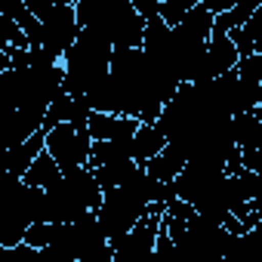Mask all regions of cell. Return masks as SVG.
Here are the masks:
<instances>
[{
    "label": "cell",
    "mask_w": 262,
    "mask_h": 262,
    "mask_svg": "<svg viewBox=\"0 0 262 262\" xmlns=\"http://www.w3.org/2000/svg\"><path fill=\"white\" fill-rule=\"evenodd\" d=\"M111 43L93 31V28H80V34L74 37V43L65 50L62 56V90L68 96H90L105 77H108V62H111Z\"/></svg>",
    "instance_id": "cell-3"
},
{
    "label": "cell",
    "mask_w": 262,
    "mask_h": 262,
    "mask_svg": "<svg viewBox=\"0 0 262 262\" xmlns=\"http://www.w3.org/2000/svg\"><path fill=\"white\" fill-rule=\"evenodd\" d=\"M198 4V0H161V10H158V16L173 28V25H179L182 22V16L191 10Z\"/></svg>",
    "instance_id": "cell-18"
},
{
    "label": "cell",
    "mask_w": 262,
    "mask_h": 262,
    "mask_svg": "<svg viewBox=\"0 0 262 262\" xmlns=\"http://www.w3.org/2000/svg\"><path fill=\"white\" fill-rule=\"evenodd\" d=\"M139 167H142V164H136L133 158H120V161H105V164L90 167V170H93V176H96L99 188L105 191V188H114V185L126 182L129 176H133V173L139 170Z\"/></svg>",
    "instance_id": "cell-13"
},
{
    "label": "cell",
    "mask_w": 262,
    "mask_h": 262,
    "mask_svg": "<svg viewBox=\"0 0 262 262\" xmlns=\"http://www.w3.org/2000/svg\"><path fill=\"white\" fill-rule=\"evenodd\" d=\"M234 71L244 83H262V53H250V56H241L234 62Z\"/></svg>",
    "instance_id": "cell-17"
},
{
    "label": "cell",
    "mask_w": 262,
    "mask_h": 262,
    "mask_svg": "<svg viewBox=\"0 0 262 262\" xmlns=\"http://www.w3.org/2000/svg\"><path fill=\"white\" fill-rule=\"evenodd\" d=\"M158 222L161 216L145 213L139 222L129 225L126 234H120L117 241H111L114 259H136V256H151L155 253V234H158Z\"/></svg>",
    "instance_id": "cell-8"
},
{
    "label": "cell",
    "mask_w": 262,
    "mask_h": 262,
    "mask_svg": "<svg viewBox=\"0 0 262 262\" xmlns=\"http://www.w3.org/2000/svg\"><path fill=\"white\" fill-rule=\"evenodd\" d=\"M237 59H241V56H237L231 37H228L225 31H216V28H213L210 37H207V47H204V59H201V65H198V71H194V77H191V83H207V80L225 74L228 68H234Z\"/></svg>",
    "instance_id": "cell-7"
},
{
    "label": "cell",
    "mask_w": 262,
    "mask_h": 262,
    "mask_svg": "<svg viewBox=\"0 0 262 262\" xmlns=\"http://www.w3.org/2000/svg\"><path fill=\"white\" fill-rule=\"evenodd\" d=\"M43 136H47V129L40 126V129H34L31 136H25L22 142L10 145V148H7V155H4V161H7V173L22 176V173L28 170V164L40 155V148H43Z\"/></svg>",
    "instance_id": "cell-10"
},
{
    "label": "cell",
    "mask_w": 262,
    "mask_h": 262,
    "mask_svg": "<svg viewBox=\"0 0 262 262\" xmlns=\"http://www.w3.org/2000/svg\"><path fill=\"white\" fill-rule=\"evenodd\" d=\"M50 237H53V222H28V228H25V244H31V247H37L40 253H43V247L50 244Z\"/></svg>",
    "instance_id": "cell-19"
},
{
    "label": "cell",
    "mask_w": 262,
    "mask_h": 262,
    "mask_svg": "<svg viewBox=\"0 0 262 262\" xmlns=\"http://www.w3.org/2000/svg\"><path fill=\"white\" fill-rule=\"evenodd\" d=\"M40 50L62 62L65 50L74 43V37L80 34V22H77V13H74V4L71 0H56V4L40 16Z\"/></svg>",
    "instance_id": "cell-5"
},
{
    "label": "cell",
    "mask_w": 262,
    "mask_h": 262,
    "mask_svg": "<svg viewBox=\"0 0 262 262\" xmlns=\"http://www.w3.org/2000/svg\"><path fill=\"white\" fill-rule=\"evenodd\" d=\"M59 176H62L59 164L53 161V155H50L47 148H40V155H37V158L28 164V170L22 173V182H25V185H37V188H47V185H53Z\"/></svg>",
    "instance_id": "cell-14"
},
{
    "label": "cell",
    "mask_w": 262,
    "mask_h": 262,
    "mask_svg": "<svg viewBox=\"0 0 262 262\" xmlns=\"http://www.w3.org/2000/svg\"><path fill=\"white\" fill-rule=\"evenodd\" d=\"M43 148L53 155V161L59 164V170H74V167H86L93 139H90L86 129L62 120V123H56V126L47 129Z\"/></svg>",
    "instance_id": "cell-6"
},
{
    "label": "cell",
    "mask_w": 262,
    "mask_h": 262,
    "mask_svg": "<svg viewBox=\"0 0 262 262\" xmlns=\"http://www.w3.org/2000/svg\"><path fill=\"white\" fill-rule=\"evenodd\" d=\"M182 28H188L191 34H198V37H210V31H213V13L201 4V0H198V4L182 16V22H179Z\"/></svg>",
    "instance_id": "cell-15"
},
{
    "label": "cell",
    "mask_w": 262,
    "mask_h": 262,
    "mask_svg": "<svg viewBox=\"0 0 262 262\" xmlns=\"http://www.w3.org/2000/svg\"><path fill=\"white\" fill-rule=\"evenodd\" d=\"M10 68V56H7V47L0 43V71H7Z\"/></svg>",
    "instance_id": "cell-22"
},
{
    "label": "cell",
    "mask_w": 262,
    "mask_h": 262,
    "mask_svg": "<svg viewBox=\"0 0 262 262\" xmlns=\"http://www.w3.org/2000/svg\"><path fill=\"white\" fill-rule=\"evenodd\" d=\"M71 117V96L59 86L56 90V96L50 99V105H47V114H43V129H50V126H56V123H62V120H68Z\"/></svg>",
    "instance_id": "cell-16"
},
{
    "label": "cell",
    "mask_w": 262,
    "mask_h": 262,
    "mask_svg": "<svg viewBox=\"0 0 262 262\" xmlns=\"http://www.w3.org/2000/svg\"><path fill=\"white\" fill-rule=\"evenodd\" d=\"M185 167V155L176 148V145H164L158 155H151L145 164H142V170L151 176V179H161V182H170V179H176V173Z\"/></svg>",
    "instance_id": "cell-12"
},
{
    "label": "cell",
    "mask_w": 262,
    "mask_h": 262,
    "mask_svg": "<svg viewBox=\"0 0 262 262\" xmlns=\"http://www.w3.org/2000/svg\"><path fill=\"white\" fill-rule=\"evenodd\" d=\"M164 145H167V136L161 133V129H158L155 123H142V120H139L133 139H129V158H133L136 164H145V161H148L151 155H158Z\"/></svg>",
    "instance_id": "cell-11"
},
{
    "label": "cell",
    "mask_w": 262,
    "mask_h": 262,
    "mask_svg": "<svg viewBox=\"0 0 262 262\" xmlns=\"http://www.w3.org/2000/svg\"><path fill=\"white\" fill-rule=\"evenodd\" d=\"M262 7V0H234V7H231V13H234V19H237V25H244L256 10Z\"/></svg>",
    "instance_id": "cell-21"
},
{
    "label": "cell",
    "mask_w": 262,
    "mask_h": 262,
    "mask_svg": "<svg viewBox=\"0 0 262 262\" xmlns=\"http://www.w3.org/2000/svg\"><path fill=\"white\" fill-rule=\"evenodd\" d=\"M47 194V219L50 222H74L80 213L96 210L102 204V188L90 167L62 170V176L43 188Z\"/></svg>",
    "instance_id": "cell-4"
},
{
    "label": "cell",
    "mask_w": 262,
    "mask_h": 262,
    "mask_svg": "<svg viewBox=\"0 0 262 262\" xmlns=\"http://www.w3.org/2000/svg\"><path fill=\"white\" fill-rule=\"evenodd\" d=\"M74 13L80 28L99 31L114 50L142 43L145 19L136 13L133 0H74Z\"/></svg>",
    "instance_id": "cell-2"
},
{
    "label": "cell",
    "mask_w": 262,
    "mask_h": 262,
    "mask_svg": "<svg viewBox=\"0 0 262 262\" xmlns=\"http://www.w3.org/2000/svg\"><path fill=\"white\" fill-rule=\"evenodd\" d=\"M139 120L136 117H123V114H108V111H90L86 117V133L90 139H133Z\"/></svg>",
    "instance_id": "cell-9"
},
{
    "label": "cell",
    "mask_w": 262,
    "mask_h": 262,
    "mask_svg": "<svg viewBox=\"0 0 262 262\" xmlns=\"http://www.w3.org/2000/svg\"><path fill=\"white\" fill-rule=\"evenodd\" d=\"M90 99L86 96H71V117H68V123H74V126H80V129H86V117H90Z\"/></svg>",
    "instance_id": "cell-20"
},
{
    "label": "cell",
    "mask_w": 262,
    "mask_h": 262,
    "mask_svg": "<svg viewBox=\"0 0 262 262\" xmlns=\"http://www.w3.org/2000/svg\"><path fill=\"white\" fill-rule=\"evenodd\" d=\"M151 191H155V179L142 167L129 176L126 182L102 191V204L96 207V219H99V228L108 237V244L117 241L120 234H126L129 225L145 216Z\"/></svg>",
    "instance_id": "cell-1"
}]
</instances>
